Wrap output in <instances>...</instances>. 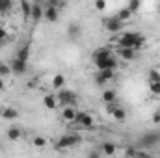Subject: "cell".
Returning a JSON list of instances; mask_svg holds the SVG:
<instances>
[{
    "instance_id": "ffe728a7",
    "label": "cell",
    "mask_w": 160,
    "mask_h": 158,
    "mask_svg": "<svg viewBox=\"0 0 160 158\" xmlns=\"http://www.w3.org/2000/svg\"><path fill=\"white\" fill-rule=\"evenodd\" d=\"M43 104H45V108L54 110V108H56V104H58V99H56L54 95H45V97H43Z\"/></svg>"
},
{
    "instance_id": "8fae6325",
    "label": "cell",
    "mask_w": 160,
    "mask_h": 158,
    "mask_svg": "<svg viewBox=\"0 0 160 158\" xmlns=\"http://www.w3.org/2000/svg\"><path fill=\"white\" fill-rule=\"evenodd\" d=\"M45 15V7L41 4H32V13H30V19L34 21V24H38Z\"/></svg>"
},
{
    "instance_id": "603a6c76",
    "label": "cell",
    "mask_w": 160,
    "mask_h": 158,
    "mask_svg": "<svg viewBox=\"0 0 160 158\" xmlns=\"http://www.w3.org/2000/svg\"><path fill=\"white\" fill-rule=\"evenodd\" d=\"M28 56H30V45H24V47H21V48L17 50V56H15V58L28 62Z\"/></svg>"
},
{
    "instance_id": "d6986e66",
    "label": "cell",
    "mask_w": 160,
    "mask_h": 158,
    "mask_svg": "<svg viewBox=\"0 0 160 158\" xmlns=\"http://www.w3.org/2000/svg\"><path fill=\"white\" fill-rule=\"evenodd\" d=\"M108 56H112V50H110V48H97V50L93 52V62L102 60V58H108Z\"/></svg>"
},
{
    "instance_id": "d4e9b609",
    "label": "cell",
    "mask_w": 160,
    "mask_h": 158,
    "mask_svg": "<svg viewBox=\"0 0 160 158\" xmlns=\"http://www.w3.org/2000/svg\"><path fill=\"white\" fill-rule=\"evenodd\" d=\"M102 101L108 104V102H114L116 101V91L114 89H106L104 93H102Z\"/></svg>"
},
{
    "instance_id": "1f68e13d",
    "label": "cell",
    "mask_w": 160,
    "mask_h": 158,
    "mask_svg": "<svg viewBox=\"0 0 160 158\" xmlns=\"http://www.w3.org/2000/svg\"><path fill=\"white\" fill-rule=\"evenodd\" d=\"M8 39H9V36H8L6 28H4V26H0V47H2V45H4Z\"/></svg>"
},
{
    "instance_id": "d6a6232c",
    "label": "cell",
    "mask_w": 160,
    "mask_h": 158,
    "mask_svg": "<svg viewBox=\"0 0 160 158\" xmlns=\"http://www.w3.org/2000/svg\"><path fill=\"white\" fill-rule=\"evenodd\" d=\"M95 7H97L99 11L106 9V0H95Z\"/></svg>"
},
{
    "instance_id": "277c9868",
    "label": "cell",
    "mask_w": 160,
    "mask_h": 158,
    "mask_svg": "<svg viewBox=\"0 0 160 158\" xmlns=\"http://www.w3.org/2000/svg\"><path fill=\"white\" fill-rule=\"evenodd\" d=\"M56 99H58V102H60L62 106H69V104H75V102H77V93L71 91V89L62 87V89L58 91Z\"/></svg>"
},
{
    "instance_id": "3957f363",
    "label": "cell",
    "mask_w": 160,
    "mask_h": 158,
    "mask_svg": "<svg viewBox=\"0 0 160 158\" xmlns=\"http://www.w3.org/2000/svg\"><path fill=\"white\" fill-rule=\"evenodd\" d=\"M80 141H82V138H80L78 134H63V136L58 140L56 147H58V149H71V147L78 145Z\"/></svg>"
},
{
    "instance_id": "4fadbf2b",
    "label": "cell",
    "mask_w": 160,
    "mask_h": 158,
    "mask_svg": "<svg viewBox=\"0 0 160 158\" xmlns=\"http://www.w3.org/2000/svg\"><path fill=\"white\" fill-rule=\"evenodd\" d=\"M6 136H8L9 141H19L22 138V130H21V126H9L8 132H6Z\"/></svg>"
},
{
    "instance_id": "cb8c5ba5",
    "label": "cell",
    "mask_w": 160,
    "mask_h": 158,
    "mask_svg": "<svg viewBox=\"0 0 160 158\" xmlns=\"http://www.w3.org/2000/svg\"><path fill=\"white\" fill-rule=\"evenodd\" d=\"M52 87H56V89H62L63 86H65V77L63 75H54V78H52Z\"/></svg>"
},
{
    "instance_id": "e575fe53",
    "label": "cell",
    "mask_w": 160,
    "mask_h": 158,
    "mask_svg": "<svg viewBox=\"0 0 160 158\" xmlns=\"http://www.w3.org/2000/svg\"><path fill=\"white\" fill-rule=\"evenodd\" d=\"M4 89V80H2V77H0V91Z\"/></svg>"
},
{
    "instance_id": "7402d4cb",
    "label": "cell",
    "mask_w": 160,
    "mask_h": 158,
    "mask_svg": "<svg viewBox=\"0 0 160 158\" xmlns=\"http://www.w3.org/2000/svg\"><path fill=\"white\" fill-rule=\"evenodd\" d=\"M21 11L24 15V19H30V13H32V4L28 0H21Z\"/></svg>"
},
{
    "instance_id": "5b68a950",
    "label": "cell",
    "mask_w": 160,
    "mask_h": 158,
    "mask_svg": "<svg viewBox=\"0 0 160 158\" xmlns=\"http://www.w3.org/2000/svg\"><path fill=\"white\" fill-rule=\"evenodd\" d=\"M110 80H114V69H99V73L95 75V84L97 86H104Z\"/></svg>"
},
{
    "instance_id": "2e32d148",
    "label": "cell",
    "mask_w": 160,
    "mask_h": 158,
    "mask_svg": "<svg viewBox=\"0 0 160 158\" xmlns=\"http://www.w3.org/2000/svg\"><path fill=\"white\" fill-rule=\"evenodd\" d=\"M119 56L123 60H134L136 56V48H130V47H119Z\"/></svg>"
},
{
    "instance_id": "44dd1931",
    "label": "cell",
    "mask_w": 160,
    "mask_h": 158,
    "mask_svg": "<svg viewBox=\"0 0 160 158\" xmlns=\"http://www.w3.org/2000/svg\"><path fill=\"white\" fill-rule=\"evenodd\" d=\"M116 151H118L116 143H110V141L102 143V155H106V156H114V155H116Z\"/></svg>"
},
{
    "instance_id": "4316f807",
    "label": "cell",
    "mask_w": 160,
    "mask_h": 158,
    "mask_svg": "<svg viewBox=\"0 0 160 158\" xmlns=\"http://www.w3.org/2000/svg\"><path fill=\"white\" fill-rule=\"evenodd\" d=\"M118 17H119L121 21H123V22H125V21H128V19H130V17H132V11H130V9H128V7H123V9H121L119 13H118Z\"/></svg>"
},
{
    "instance_id": "7c38bea8",
    "label": "cell",
    "mask_w": 160,
    "mask_h": 158,
    "mask_svg": "<svg viewBox=\"0 0 160 158\" xmlns=\"http://www.w3.org/2000/svg\"><path fill=\"white\" fill-rule=\"evenodd\" d=\"M48 22H56L58 21V17H60V13H58V7L56 6H48V7H45V15H43Z\"/></svg>"
},
{
    "instance_id": "f546056e",
    "label": "cell",
    "mask_w": 160,
    "mask_h": 158,
    "mask_svg": "<svg viewBox=\"0 0 160 158\" xmlns=\"http://www.w3.org/2000/svg\"><path fill=\"white\" fill-rule=\"evenodd\" d=\"M151 82H160V73L157 69H151V71H149V84H151Z\"/></svg>"
},
{
    "instance_id": "6da1fadb",
    "label": "cell",
    "mask_w": 160,
    "mask_h": 158,
    "mask_svg": "<svg viewBox=\"0 0 160 158\" xmlns=\"http://www.w3.org/2000/svg\"><path fill=\"white\" fill-rule=\"evenodd\" d=\"M145 43V37L142 34H136V32H125L123 36L118 37V45L119 47H130V48H142V45Z\"/></svg>"
},
{
    "instance_id": "83f0119b",
    "label": "cell",
    "mask_w": 160,
    "mask_h": 158,
    "mask_svg": "<svg viewBox=\"0 0 160 158\" xmlns=\"http://www.w3.org/2000/svg\"><path fill=\"white\" fill-rule=\"evenodd\" d=\"M8 75H11V67L6 62H0V77H8Z\"/></svg>"
},
{
    "instance_id": "30bf717a",
    "label": "cell",
    "mask_w": 160,
    "mask_h": 158,
    "mask_svg": "<svg viewBox=\"0 0 160 158\" xmlns=\"http://www.w3.org/2000/svg\"><path fill=\"white\" fill-rule=\"evenodd\" d=\"M108 114H112V117L116 119V121H125L127 119V112L123 110V108H119V106H114L112 102H108Z\"/></svg>"
},
{
    "instance_id": "5bb4252c",
    "label": "cell",
    "mask_w": 160,
    "mask_h": 158,
    "mask_svg": "<svg viewBox=\"0 0 160 158\" xmlns=\"http://www.w3.org/2000/svg\"><path fill=\"white\" fill-rule=\"evenodd\" d=\"M0 116L4 119H17L19 117V110L13 108V106H6V108L0 110Z\"/></svg>"
},
{
    "instance_id": "52a82bcc",
    "label": "cell",
    "mask_w": 160,
    "mask_h": 158,
    "mask_svg": "<svg viewBox=\"0 0 160 158\" xmlns=\"http://www.w3.org/2000/svg\"><path fill=\"white\" fill-rule=\"evenodd\" d=\"M75 123H78L82 128H91L93 126V117L88 114V112H77V117H75Z\"/></svg>"
},
{
    "instance_id": "9c48e42d",
    "label": "cell",
    "mask_w": 160,
    "mask_h": 158,
    "mask_svg": "<svg viewBox=\"0 0 160 158\" xmlns=\"http://www.w3.org/2000/svg\"><path fill=\"white\" fill-rule=\"evenodd\" d=\"M11 73H15V75H24L26 71H28V63H26V60H19V58H15L13 62H11Z\"/></svg>"
},
{
    "instance_id": "d590c367",
    "label": "cell",
    "mask_w": 160,
    "mask_h": 158,
    "mask_svg": "<svg viewBox=\"0 0 160 158\" xmlns=\"http://www.w3.org/2000/svg\"><path fill=\"white\" fill-rule=\"evenodd\" d=\"M65 2H69V0H60V4H65Z\"/></svg>"
},
{
    "instance_id": "7a4b0ae2",
    "label": "cell",
    "mask_w": 160,
    "mask_h": 158,
    "mask_svg": "<svg viewBox=\"0 0 160 158\" xmlns=\"http://www.w3.org/2000/svg\"><path fill=\"white\" fill-rule=\"evenodd\" d=\"M140 147H145V149H151V147H157L160 143V130H151L147 134H143L140 138Z\"/></svg>"
},
{
    "instance_id": "836d02e7",
    "label": "cell",
    "mask_w": 160,
    "mask_h": 158,
    "mask_svg": "<svg viewBox=\"0 0 160 158\" xmlns=\"http://www.w3.org/2000/svg\"><path fill=\"white\" fill-rule=\"evenodd\" d=\"M153 123H155V125H158V123H160V110L153 116Z\"/></svg>"
},
{
    "instance_id": "f1b7e54d",
    "label": "cell",
    "mask_w": 160,
    "mask_h": 158,
    "mask_svg": "<svg viewBox=\"0 0 160 158\" xmlns=\"http://www.w3.org/2000/svg\"><path fill=\"white\" fill-rule=\"evenodd\" d=\"M32 143H34V145H36V147H45V145H47V143H48V141H47V140H45V138H43V136H36V138H34V141H32Z\"/></svg>"
},
{
    "instance_id": "ac0fdd59",
    "label": "cell",
    "mask_w": 160,
    "mask_h": 158,
    "mask_svg": "<svg viewBox=\"0 0 160 158\" xmlns=\"http://www.w3.org/2000/svg\"><path fill=\"white\" fill-rule=\"evenodd\" d=\"M80 34H82V28H80V24H77V22L69 24V28H67V36H69L71 39H77V37H80Z\"/></svg>"
},
{
    "instance_id": "e0dca14e",
    "label": "cell",
    "mask_w": 160,
    "mask_h": 158,
    "mask_svg": "<svg viewBox=\"0 0 160 158\" xmlns=\"http://www.w3.org/2000/svg\"><path fill=\"white\" fill-rule=\"evenodd\" d=\"M13 6H15L13 0H0V15L11 13V11H13Z\"/></svg>"
},
{
    "instance_id": "ba28073f",
    "label": "cell",
    "mask_w": 160,
    "mask_h": 158,
    "mask_svg": "<svg viewBox=\"0 0 160 158\" xmlns=\"http://www.w3.org/2000/svg\"><path fill=\"white\" fill-rule=\"evenodd\" d=\"M95 65H97V69H116V67H118V60H116L114 54H112V56H108V58L97 60Z\"/></svg>"
},
{
    "instance_id": "9a60e30c",
    "label": "cell",
    "mask_w": 160,
    "mask_h": 158,
    "mask_svg": "<svg viewBox=\"0 0 160 158\" xmlns=\"http://www.w3.org/2000/svg\"><path fill=\"white\" fill-rule=\"evenodd\" d=\"M75 117H77V110L73 108V104H69V106H63L62 119H63V121H75Z\"/></svg>"
},
{
    "instance_id": "4dcf8cb0",
    "label": "cell",
    "mask_w": 160,
    "mask_h": 158,
    "mask_svg": "<svg viewBox=\"0 0 160 158\" xmlns=\"http://www.w3.org/2000/svg\"><path fill=\"white\" fill-rule=\"evenodd\" d=\"M149 89L153 95H160V82H151L149 84Z\"/></svg>"
},
{
    "instance_id": "8992f818",
    "label": "cell",
    "mask_w": 160,
    "mask_h": 158,
    "mask_svg": "<svg viewBox=\"0 0 160 158\" xmlns=\"http://www.w3.org/2000/svg\"><path fill=\"white\" fill-rule=\"evenodd\" d=\"M123 24H125V22L121 21L118 15H116V17H108V19L104 21V28H106L108 32H112V34H116V32H121Z\"/></svg>"
},
{
    "instance_id": "484cf974",
    "label": "cell",
    "mask_w": 160,
    "mask_h": 158,
    "mask_svg": "<svg viewBox=\"0 0 160 158\" xmlns=\"http://www.w3.org/2000/svg\"><path fill=\"white\" fill-rule=\"evenodd\" d=\"M132 13H138L140 7H142V0H128V6H127Z\"/></svg>"
}]
</instances>
